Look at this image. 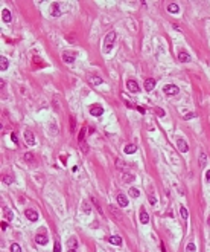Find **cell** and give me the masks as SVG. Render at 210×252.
<instances>
[{"label":"cell","instance_id":"obj_30","mask_svg":"<svg viewBox=\"0 0 210 252\" xmlns=\"http://www.w3.org/2000/svg\"><path fill=\"white\" fill-rule=\"evenodd\" d=\"M79 148H81V151H84V153L88 151V145L85 142H79Z\"/></svg>","mask_w":210,"mask_h":252},{"label":"cell","instance_id":"obj_31","mask_svg":"<svg viewBox=\"0 0 210 252\" xmlns=\"http://www.w3.org/2000/svg\"><path fill=\"white\" fill-rule=\"evenodd\" d=\"M25 161H26V162H32V161H34L32 153H26V154H25Z\"/></svg>","mask_w":210,"mask_h":252},{"label":"cell","instance_id":"obj_5","mask_svg":"<svg viewBox=\"0 0 210 252\" xmlns=\"http://www.w3.org/2000/svg\"><path fill=\"white\" fill-rule=\"evenodd\" d=\"M177 147H178V150H180L181 153H187V150H189V145L186 144V141L184 139H177Z\"/></svg>","mask_w":210,"mask_h":252},{"label":"cell","instance_id":"obj_2","mask_svg":"<svg viewBox=\"0 0 210 252\" xmlns=\"http://www.w3.org/2000/svg\"><path fill=\"white\" fill-rule=\"evenodd\" d=\"M163 92H164L166 95L174 96V95H178V93H180V89H178L177 86H174V84H166V86L163 87Z\"/></svg>","mask_w":210,"mask_h":252},{"label":"cell","instance_id":"obj_8","mask_svg":"<svg viewBox=\"0 0 210 252\" xmlns=\"http://www.w3.org/2000/svg\"><path fill=\"white\" fill-rule=\"evenodd\" d=\"M155 84H157V81H155L154 78H148V79L145 81V90H146V92H151V90L155 87Z\"/></svg>","mask_w":210,"mask_h":252},{"label":"cell","instance_id":"obj_4","mask_svg":"<svg viewBox=\"0 0 210 252\" xmlns=\"http://www.w3.org/2000/svg\"><path fill=\"white\" fill-rule=\"evenodd\" d=\"M25 215L28 217V220H30V222L38 220V213H37V211H34V209H26L25 211Z\"/></svg>","mask_w":210,"mask_h":252},{"label":"cell","instance_id":"obj_32","mask_svg":"<svg viewBox=\"0 0 210 252\" xmlns=\"http://www.w3.org/2000/svg\"><path fill=\"white\" fill-rule=\"evenodd\" d=\"M3 182H5V183H8V185H11L12 182H14V179H12L11 176H5V177H3Z\"/></svg>","mask_w":210,"mask_h":252},{"label":"cell","instance_id":"obj_45","mask_svg":"<svg viewBox=\"0 0 210 252\" xmlns=\"http://www.w3.org/2000/svg\"><path fill=\"white\" fill-rule=\"evenodd\" d=\"M69 252H76V249H69Z\"/></svg>","mask_w":210,"mask_h":252},{"label":"cell","instance_id":"obj_34","mask_svg":"<svg viewBox=\"0 0 210 252\" xmlns=\"http://www.w3.org/2000/svg\"><path fill=\"white\" fill-rule=\"evenodd\" d=\"M84 136H85V129H82L81 130V133H79V142H84Z\"/></svg>","mask_w":210,"mask_h":252},{"label":"cell","instance_id":"obj_29","mask_svg":"<svg viewBox=\"0 0 210 252\" xmlns=\"http://www.w3.org/2000/svg\"><path fill=\"white\" fill-rule=\"evenodd\" d=\"M11 252H21V247H20V245H17V243H14V245H11Z\"/></svg>","mask_w":210,"mask_h":252},{"label":"cell","instance_id":"obj_16","mask_svg":"<svg viewBox=\"0 0 210 252\" xmlns=\"http://www.w3.org/2000/svg\"><path fill=\"white\" fill-rule=\"evenodd\" d=\"M108 243H111V245H114V246H120L122 245V238L117 237V235H113V237L108 238Z\"/></svg>","mask_w":210,"mask_h":252},{"label":"cell","instance_id":"obj_40","mask_svg":"<svg viewBox=\"0 0 210 252\" xmlns=\"http://www.w3.org/2000/svg\"><path fill=\"white\" fill-rule=\"evenodd\" d=\"M149 202H151V205H155V203H157V200H155L154 196H149Z\"/></svg>","mask_w":210,"mask_h":252},{"label":"cell","instance_id":"obj_24","mask_svg":"<svg viewBox=\"0 0 210 252\" xmlns=\"http://www.w3.org/2000/svg\"><path fill=\"white\" fill-rule=\"evenodd\" d=\"M180 214H181V217H183V219H184V220H186L187 217H189V213H187V209H186V206H183V205L180 206Z\"/></svg>","mask_w":210,"mask_h":252},{"label":"cell","instance_id":"obj_33","mask_svg":"<svg viewBox=\"0 0 210 252\" xmlns=\"http://www.w3.org/2000/svg\"><path fill=\"white\" fill-rule=\"evenodd\" d=\"M60 251H61V243L56 240L55 241V246H53V252H60Z\"/></svg>","mask_w":210,"mask_h":252},{"label":"cell","instance_id":"obj_15","mask_svg":"<svg viewBox=\"0 0 210 252\" xmlns=\"http://www.w3.org/2000/svg\"><path fill=\"white\" fill-rule=\"evenodd\" d=\"M117 203H119V206H127L128 205V199H127V196L125 194H119L117 196Z\"/></svg>","mask_w":210,"mask_h":252},{"label":"cell","instance_id":"obj_38","mask_svg":"<svg viewBox=\"0 0 210 252\" xmlns=\"http://www.w3.org/2000/svg\"><path fill=\"white\" fill-rule=\"evenodd\" d=\"M192 118H195V113H187L186 116H184L186 121H189V119H192Z\"/></svg>","mask_w":210,"mask_h":252},{"label":"cell","instance_id":"obj_13","mask_svg":"<svg viewBox=\"0 0 210 252\" xmlns=\"http://www.w3.org/2000/svg\"><path fill=\"white\" fill-rule=\"evenodd\" d=\"M140 222L143 223V225L149 223V215H148V213L145 211V208H142V209H140Z\"/></svg>","mask_w":210,"mask_h":252},{"label":"cell","instance_id":"obj_28","mask_svg":"<svg viewBox=\"0 0 210 252\" xmlns=\"http://www.w3.org/2000/svg\"><path fill=\"white\" fill-rule=\"evenodd\" d=\"M134 180V176H131V174H123V182L125 183H129V182H132Z\"/></svg>","mask_w":210,"mask_h":252},{"label":"cell","instance_id":"obj_11","mask_svg":"<svg viewBox=\"0 0 210 252\" xmlns=\"http://www.w3.org/2000/svg\"><path fill=\"white\" fill-rule=\"evenodd\" d=\"M178 60H180L181 63H189V61H190L192 58H190V55L187 54V52H183V51H180V52H178Z\"/></svg>","mask_w":210,"mask_h":252},{"label":"cell","instance_id":"obj_18","mask_svg":"<svg viewBox=\"0 0 210 252\" xmlns=\"http://www.w3.org/2000/svg\"><path fill=\"white\" fill-rule=\"evenodd\" d=\"M168 11L172 12V14H177L180 9H178V5H177V3H169V5H168Z\"/></svg>","mask_w":210,"mask_h":252},{"label":"cell","instance_id":"obj_19","mask_svg":"<svg viewBox=\"0 0 210 252\" xmlns=\"http://www.w3.org/2000/svg\"><path fill=\"white\" fill-rule=\"evenodd\" d=\"M8 66H9L8 60L5 58V57H0V69H2V70H6V69H8Z\"/></svg>","mask_w":210,"mask_h":252},{"label":"cell","instance_id":"obj_6","mask_svg":"<svg viewBox=\"0 0 210 252\" xmlns=\"http://www.w3.org/2000/svg\"><path fill=\"white\" fill-rule=\"evenodd\" d=\"M127 87H128V89L132 92V93H137V92L140 90V87H138V84H137L136 81H134V79H129V81L127 83Z\"/></svg>","mask_w":210,"mask_h":252},{"label":"cell","instance_id":"obj_41","mask_svg":"<svg viewBox=\"0 0 210 252\" xmlns=\"http://www.w3.org/2000/svg\"><path fill=\"white\" fill-rule=\"evenodd\" d=\"M205 180H207V182L210 183V170L205 171Z\"/></svg>","mask_w":210,"mask_h":252},{"label":"cell","instance_id":"obj_20","mask_svg":"<svg viewBox=\"0 0 210 252\" xmlns=\"http://www.w3.org/2000/svg\"><path fill=\"white\" fill-rule=\"evenodd\" d=\"M129 197H132V199H137L138 196H140V191H138L137 188H129Z\"/></svg>","mask_w":210,"mask_h":252},{"label":"cell","instance_id":"obj_27","mask_svg":"<svg viewBox=\"0 0 210 252\" xmlns=\"http://www.w3.org/2000/svg\"><path fill=\"white\" fill-rule=\"evenodd\" d=\"M91 79V84H95V86H99V84H102V78H99V77H93V78H90Z\"/></svg>","mask_w":210,"mask_h":252},{"label":"cell","instance_id":"obj_35","mask_svg":"<svg viewBox=\"0 0 210 252\" xmlns=\"http://www.w3.org/2000/svg\"><path fill=\"white\" fill-rule=\"evenodd\" d=\"M11 139H12V142L19 144V138H17V133H14V131L11 133Z\"/></svg>","mask_w":210,"mask_h":252},{"label":"cell","instance_id":"obj_26","mask_svg":"<svg viewBox=\"0 0 210 252\" xmlns=\"http://www.w3.org/2000/svg\"><path fill=\"white\" fill-rule=\"evenodd\" d=\"M196 251V246L193 245V243H187V246H186V252H195Z\"/></svg>","mask_w":210,"mask_h":252},{"label":"cell","instance_id":"obj_21","mask_svg":"<svg viewBox=\"0 0 210 252\" xmlns=\"http://www.w3.org/2000/svg\"><path fill=\"white\" fill-rule=\"evenodd\" d=\"M67 245H69V249H76V246H78V241H76V238L72 237L69 241H67Z\"/></svg>","mask_w":210,"mask_h":252},{"label":"cell","instance_id":"obj_37","mask_svg":"<svg viewBox=\"0 0 210 252\" xmlns=\"http://www.w3.org/2000/svg\"><path fill=\"white\" fill-rule=\"evenodd\" d=\"M155 113H157L158 116H164V112H163V110L160 109V107H157V109H155Z\"/></svg>","mask_w":210,"mask_h":252},{"label":"cell","instance_id":"obj_36","mask_svg":"<svg viewBox=\"0 0 210 252\" xmlns=\"http://www.w3.org/2000/svg\"><path fill=\"white\" fill-rule=\"evenodd\" d=\"M75 125H76V122H75V118H70V129H72V131L75 130Z\"/></svg>","mask_w":210,"mask_h":252},{"label":"cell","instance_id":"obj_17","mask_svg":"<svg viewBox=\"0 0 210 252\" xmlns=\"http://www.w3.org/2000/svg\"><path fill=\"white\" fill-rule=\"evenodd\" d=\"M75 55H76V54H72V55H70V54H64V55H62V61L67 63V64H72L73 61H75Z\"/></svg>","mask_w":210,"mask_h":252},{"label":"cell","instance_id":"obj_3","mask_svg":"<svg viewBox=\"0 0 210 252\" xmlns=\"http://www.w3.org/2000/svg\"><path fill=\"white\" fill-rule=\"evenodd\" d=\"M25 141L28 145H35V136L30 130H26L25 131Z\"/></svg>","mask_w":210,"mask_h":252},{"label":"cell","instance_id":"obj_14","mask_svg":"<svg viewBox=\"0 0 210 252\" xmlns=\"http://www.w3.org/2000/svg\"><path fill=\"white\" fill-rule=\"evenodd\" d=\"M35 241H37L38 245H47V237L44 235V234H37V235H35Z\"/></svg>","mask_w":210,"mask_h":252},{"label":"cell","instance_id":"obj_39","mask_svg":"<svg viewBox=\"0 0 210 252\" xmlns=\"http://www.w3.org/2000/svg\"><path fill=\"white\" fill-rule=\"evenodd\" d=\"M110 211L114 214V217H116V219H119V214H117V211H116V208H110Z\"/></svg>","mask_w":210,"mask_h":252},{"label":"cell","instance_id":"obj_12","mask_svg":"<svg viewBox=\"0 0 210 252\" xmlns=\"http://www.w3.org/2000/svg\"><path fill=\"white\" fill-rule=\"evenodd\" d=\"M123 151L127 153V154H132V153H136V151H137V145H136V144H128V145H125Z\"/></svg>","mask_w":210,"mask_h":252},{"label":"cell","instance_id":"obj_23","mask_svg":"<svg viewBox=\"0 0 210 252\" xmlns=\"http://www.w3.org/2000/svg\"><path fill=\"white\" fill-rule=\"evenodd\" d=\"M3 213L6 214V219H8V220H12V219H14V213H12L9 208H3Z\"/></svg>","mask_w":210,"mask_h":252},{"label":"cell","instance_id":"obj_22","mask_svg":"<svg viewBox=\"0 0 210 252\" xmlns=\"http://www.w3.org/2000/svg\"><path fill=\"white\" fill-rule=\"evenodd\" d=\"M205 162H207V156L205 153H199V167H205Z\"/></svg>","mask_w":210,"mask_h":252},{"label":"cell","instance_id":"obj_25","mask_svg":"<svg viewBox=\"0 0 210 252\" xmlns=\"http://www.w3.org/2000/svg\"><path fill=\"white\" fill-rule=\"evenodd\" d=\"M82 211H84V214H90V211H91V208H90V203L84 202V205H82Z\"/></svg>","mask_w":210,"mask_h":252},{"label":"cell","instance_id":"obj_1","mask_svg":"<svg viewBox=\"0 0 210 252\" xmlns=\"http://www.w3.org/2000/svg\"><path fill=\"white\" fill-rule=\"evenodd\" d=\"M114 40H116V32L114 31H111V32H108L105 35V40H104V52L105 54L111 51V47H113V45H114Z\"/></svg>","mask_w":210,"mask_h":252},{"label":"cell","instance_id":"obj_9","mask_svg":"<svg viewBox=\"0 0 210 252\" xmlns=\"http://www.w3.org/2000/svg\"><path fill=\"white\" fill-rule=\"evenodd\" d=\"M50 14H52V17H60V15H61L60 3H52V6H50Z\"/></svg>","mask_w":210,"mask_h":252},{"label":"cell","instance_id":"obj_44","mask_svg":"<svg viewBox=\"0 0 210 252\" xmlns=\"http://www.w3.org/2000/svg\"><path fill=\"white\" fill-rule=\"evenodd\" d=\"M162 252H166V249H164V245L162 243Z\"/></svg>","mask_w":210,"mask_h":252},{"label":"cell","instance_id":"obj_10","mask_svg":"<svg viewBox=\"0 0 210 252\" xmlns=\"http://www.w3.org/2000/svg\"><path fill=\"white\" fill-rule=\"evenodd\" d=\"M2 20L5 21V23H9V21L12 20L11 11H9V9H6V8H3V9H2Z\"/></svg>","mask_w":210,"mask_h":252},{"label":"cell","instance_id":"obj_43","mask_svg":"<svg viewBox=\"0 0 210 252\" xmlns=\"http://www.w3.org/2000/svg\"><path fill=\"white\" fill-rule=\"evenodd\" d=\"M137 109H138V112H140V113H145V112H146V110H145L143 107H142V105H138Z\"/></svg>","mask_w":210,"mask_h":252},{"label":"cell","instance_id":"obj_42","mask_svg":"<svg viewBox=\"0 0 210 252\" xmlns=\"http://www.w3.org/2000/svg\"><path fill=\"white\" fill-rule=\"evenodd\" d=\"M6 228H8V223H6V222H2V229H3V231H5Z\"/></svg>","mask_w":210,"mask_h":252},{"label":"cell","instance_id":"obj_7","mask_svg":"<svg viewBox=\"0 0 210 252\" xmlns=\"http://www.w3.org/2000/svg\"><path fill=\"white\" fill-rule=\"evenodd\" d=\"M90 113H91V116H102L104 115V109L101 105H93L90 109Z\"/></svg>","mask_w":210,"mask_h":252}]
</instances>
